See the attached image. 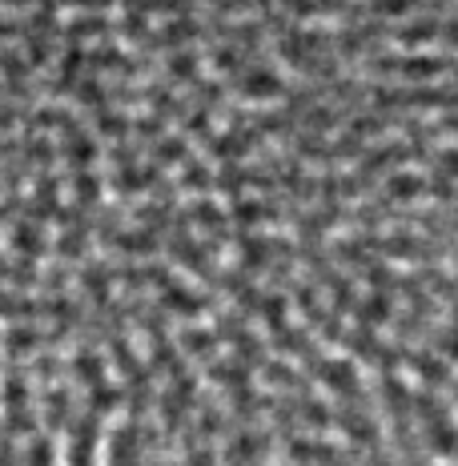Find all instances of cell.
Returning <instances> with one entry per match:
<instances>
[{
    "mask_svg": "<svg viewBox=\"0 0 458 466\" xmlns=\"http://www.w3.org/2000/svg\"><path fill=\"white\" fill-rule=\"evenodd\" d=\"M117 33V21L109 13H73L69 21H65V36L61 45H97V41H113Z\"/></svg>",
    "mask_w": 458,
    "mask_h": 466,
    "instance_id": "cell-1",
    "label": "cell"
}]
</instances>
